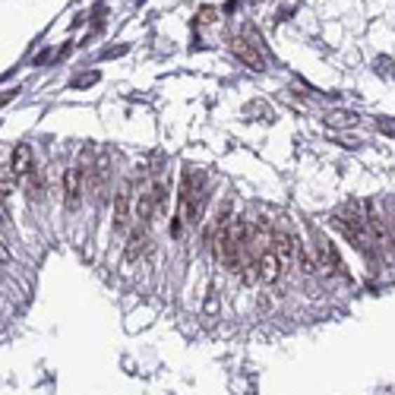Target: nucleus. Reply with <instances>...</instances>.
I'll use <instances>...</instances> for the list:
<instances>
[{"mask_svg":"<svg viewBox=\"0 0 395 395\" xmlns=\"http://www.w3.org/2000/svg\"><path fill=\"white\" fill-rule=\"evenodd\" d=\"M86 178L89 174L83 168H67L64 171V203L67 209H76L79 199H83V190H86Z\"/></svg>","mask_w":395,"mask_h":395,"instance_id":"4","label":"nucleus"},{"mask_svg":"<svg viewBox=\"0 0 395 395\" xmlns=\"http://www.w3.org/2000/svg\"><path fill=\"white\" fill-rule=\"evenodd\" d=\"M332 222H335V228L342 231L344 237H348L351 243H354L357 250H373V234H370V225H367V218L361 215V212L357 209H344V212H338L335 218H332Z\"/></svg>","mask_w":395,"mask_h":395,"instance_id":"2","label":"nucleus"},{"mask_svg":"<svg viewBox=\"0 0 395 395\" xmlns=\"http://www.w3.org/2000/svg\"><path fill=\"white\" fill-rule=\"evenodd\" d=\"M297 247H300V243H297V237H294V234H288V231H285V234H275V253H279V260H281V266H291V262L294 260H297Z\"/></svg>","mask_w":395,"mask_h":395,"instance_id":"7","label":"nucleus"},{"mask_svg":"<svg viewBox=\"0 0 395 395\" xmlns=\"http://www.w3.org/2000/svg\"><path fill=\"white\" fill-rule=\"evenodd\" d=\"M281 260H279V253L275 250H269V253H262L260 256V262H256V281H266V285H272L275 279L281 275Z\"/></svg>","mask_w":395,"mask_h":395,"instance_id":"6","label":"nucleus"},{"mask_svg":"<svg viewBox=\"0 0 395 395\" xmlns=\"http://www.w3.org/2000/svg\"><path fill=\"white\" fill-rule=\"evenodd\" d=\"M159 212V199H155V187H146V190L140 193V199H136V218H140L142 225L152 222V215Z\"/></svg>","mask_w":395,"mask_h":395,"instance_id":"8","label":"nucleus"},{"mask_svg":"<svg viewBox=\"0 0 395 395\" xmlns=\"http://www.w3.org/2000/svg\"><path fill=\"white\" fill-rule=\"evenodd\" d=\"M316 260H319V269H326V272L342 269V260H338V253L332 250L329 241H316Z\"/></svg>","mask_w":395,"mask_h":395,"instance_id":"11","label":"nucleus"},{"mask_svg":"<svg viewBox=\"0 0 395 395\" xmlns=\"http://www.w3.org/2000/svg\"><path fill=\"white\" fill-rule=\"evenodd\" d=\"M297 266H300V272H307V275H310V272H316V269H319V260L310 253V250L304 247V243H300V247H297Z\"/></svg>","mask_w":395,"mask_h":395,"instance_id":"12","label":"nucleus"},{"mask_svg":"<svg viewBox=\"0 0 395 395\" xmlns=\"http://www.w3.org/2000/svg\"><path fill=\"white\" fill-rule=\"evenodd\" d=\"M146 247H149V231H146V228H136L133 234H130V241H127V250H123V260H127V262L140 260L142 250H146Z\"/></svg>","mask_w":395,"mask_h":395,"instance_id":"10","label":"nucleus"},{"mask_svg":"<svg viewBox=\"0 0 395 395\" xmlns=\"http://www.w3.org/2000/svg\"><path fill=\"white\" fill-rule=\"evenodd\" d=\"M231 51H234L237 60H243V64L250 67V70H262L266 67V58L260 54V41H250V39H231Z\"/></svg>","mask_w":395,"mask_h":395,"instance_id":"5","label":"nucleus"},{"mask_svg":"<svg viewBox=\"0 0 395 395\" xmlns=\"http://www.w3.org/2000/svg\"><path fill=\"white\" fill-rule=\"evenodd\" d=\"M10 171L13 178H26L32 171V149L29 146H16L13 149V159H10Z\"/></svg>","mask_w":395,"mask_h":395,"instance_id":"9","label":"nucleus"},{"mask_svg":"<svg viewBox=\"0 0 395 395\" xmlns=\"http://www.w3.org/2000/svg\"><path fill=\"white\" fill-rule=\"evenodd\" d=\"M199 16H203V22H212V20H215V10H203Z\"/></svg>","mask_w":395,"mask_h":395,"instance_id":"14","label":"nucleus"},{"mask_svg":"<svg viewBox=\"0 0 395 395\" xmlns=\"http://www.w3.org/2000/svg\"><path fill=\"white\" fill-rule=\"evenodd\" d=\"M206 206V174L199 168H190L180 178V196H178V222H174V234H180V222L196 225L203 218Z\"/></svg>","mask_w":395,"mask_h":395,"instance_id":"1","label":"nucleus"},{"mask_svg":"<svg viewBox=\"0 0 395 395\" xmlns=\"http://www.w3.org/2000/svg\"><path fill=\"white\" fill-rule=\"evenodd\" d=\"M130 218H133V184L123 180L114 193V231H127Z\"/></svg>","mask_w":395,"mask_h":395,"instance_id":"3","label":"nucleus"},{"mask_svg":"<svg viewBox=\"0 0 395 395\" xmlns=\"http://www.w3.org/2000/svg\"><path fill=\"white\" fill-rule=\"evenodd\" d=\"M41 190H45V187H41L39 171H32V180H29V196H32V199H41V196H45Z\"/></svg>","mask_w":395,"mask_h":395,"instance_id":"13","label":"nucleus"}]
</instances>
